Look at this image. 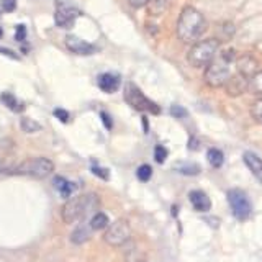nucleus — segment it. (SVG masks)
Here are the masks:
<instances>
[{
	"label": "nucleus",
	"instance_id": "1",
	"mask_svg": "<svg viewBox=\"0 0 262 262\" xmlns=\"http://www.w3.org/2000/svg\"><path fill=\"white\" fill-rule=\"evenodd\" d=\"M207 30V20L195 7H185L177 20V36L184 43H196Z\"/></svg>",
	"mask_w": 262,
	"mask_h": 262
},
{
	"label": "nucleus",
	"instance_id": "2",
	"mask_svg": "<svg viewBox=\"0 0 262 262\" xmlns=\"http://www.w3.org/2000/svg\"><path fill=\"white\" fill-rule=\"evenodd\" d=\"M98 207V199L95 193H85L69 199L62 207V220L66 223H76V221L85 218Z\"/></svg>",
	"mask_w": 262,
	"mask_h": 262
},
{
	"label": "nucleus",
	"instance_id": "3",
	"mask_svg": "<svg viewBox=\"0 0 262 262\" xmlns=\"http://www.w3.org/2000/svg\"><path fill=\"white\" fill-rule=\"evenodd\" d=\"M220 51V41L216 38H208L195 43L190 51L187 54V61L190 62L193 68H205L210 66Z\"/></svg>",
	"mask_w": 262,
	"mask_h": 262
},
{
	"label": "nucleus",
	"instance_id": "4",
	"mask_svg": "<svg viewBox=\"0 0 262 262\" xmlns=\"http://www.w3.org/2000/svg\"><path fill=\"white\" fill-rule=\"evenodd\" d=\"M54 170L53 161L46 158H30L20 164L12 167L10 174L15 176H27V177H35V179H45L51 176Z\"/></svg>",
	"mask_w": 262,
	"mask_h": 262
},
{
	"label": "nucleus",
	"instance_id": "5",
	"mask_svg": "<svg viewBox=\"0 0 262 262\" xmlns=\"http://www.w3.org/2000/svg\"><path fill=\"white\" fill-rule=\"evenodd\" d=\"M205 82L210 87H223L226 85V82L231 77V62L226 61L223 56L220 54V57L213 61L210 66H207L205 69Z\"/></svg>",
	"mask_w": 262,
	"mask_h": 262
},
{
	"label": "nucleus",
	"instance_id": "6",
	"mask_svg": "<svg viewBox=\"0 0 262 262\" xmlns=\"http://www.w3.org/2000/svg\"><path fill=\"white\" fill-rule=\"evenodd\" d=\"M125 100L138 112H149V113H154V115L161 113L159 106L156 105L152 100H149V98H147L135 84H128L125 87Z\"/></svg>",
	"mask_w": 262,
	"mask_h": 262
},
{
	"label": "nucleus",
	"instance_id": "7",
	"mask_svg": "<svg viewBox=\"0 0 262 262\" xmlns=\"http://www.w3.org/2000/svg\"><path fill=\"white\" fill-rule=\"evenodd\" d=\"M228 203H229V207H231L233 215L237 220L244 221L251 216L252 207H251L249 196L243 190H239V188H231V190L228 192Z\"/></svg>",
	"mask_w": 262,
	"mask_h": 262
},
{
	"label": "nucleus",
	"instance_id": "8",
	"mask_svg": "<svg viewBox=\"0 0 262 262\" xmlns=\"http://www.w3.org/2000/svg\"><path fill=\"white\" fill-rule=\"evenodd\" d=\"M79 16L80 10L77 7H74L69 0H56L54 21L59 28H72Z\"/></svg>",
	"mask_w": 262,
	"mask_h": 262
},
{
	"label": "nucleus",
	"instance_id": "9",
	"mask_svg": "<svg viewBox=\"0 0 262 262\" xmlns=\"http://www.w3.org/2000/svg\"><path fill=\"white\" fill-rule=\"evenodd\" d=\"M131 237V228L125 220H117L113 225L106 228L103 234V239L110 246H123L129 241Z\"/></svg>",
	"mask_w": 262,
	"mask_h": 262
},
{
	"label": "nucleus",
	"instance_id": "10",
	"mask_svg": "<svg viewBox=\"0 0 262 262\" xmlns=\"http://www.w3.org/2000/svg\"><path fill=\"white\" fill-rule=\"evenodd\" d=\"M66 48L69 49L71 53L74 54H80V56H89V54H94L97 53V46L87 43V41L80 39L77 36H66Z\"/></svg>",
	"mask_w": 262,
	"mask_h": 262
},
{
	"label": "nucleus",
	"instance_id": "11",
	"mask_svg": "<svg viewBox=\"0 0 262 262\" xmlns=\"http://www.w3.org/2000/svg\"><path fill=\"white\" fill-rule=\"evenodd\" d=\"M248 85H249V79L243 76V74L237 72L236 76H231L229 80L226 82V92L228 95L231 97H237V95H243L246 90H248Z\"/></svg>",
	"mask_w": 262,
	"mask_h": 262
},
{
	"label": "nucleus",
	"instance_id": "12",
	"mask_svg": "<svg viewBox=\"0 0 262 262\" xmlns=\"http://www.w3.org/2000/svg\"><path fill=\"white\" fill-rule=\"evenodd\" d=\"M97 84L100 87V90H103L105 94H113L117 92L120 84H121V79L118 74H112V72H105L100 74L97 79Z\"/></svg>",
	"mask_w": 262,
	"mask_h": 262
},
{
	"label": "nucleus",
	"instance_id": "13",
	"mask_svg": "<svg viewBox=\"0 0 262 262\" xmlns=\"http://www.w3.org/2000/svg\"><path fill=\"white\" fill-rule=\"evenodd\" d=\"M188 200H190V203L193 205V208L196 211H208L211 208L210 196L202 190H192L188 193Z\"/></svg>",
	"mask_w": 262,
	"mask_h": 262
},
{
	"label": "nucleus",
	"instance_id": "14",
	"mask_svg": "<svg viewBox=\"0 0 262 262\" xmlns=\"http://www.w3.org/2000/svg\"><path fill=\"white\" fill-rule=\"evenodd\" d=\"M236 64H237V72L243 74V76H246L248 79L257 72V61L249 54L239 57V59L236 61Z\"/></svg>",
	"mask_w": 262,
	"mask_h": 262
},
{
	"label": "nucleus",
	"instance_id": "15",
	"mask_svg": "<svg viewBox=\"0 0 262 262\" xmlns=\"http://www.w3.org/2000/svg\"><path fill=\"white\" fill-rule=\"evenodd\" d=\"M243 159H244V164L248 166V169L252 172V174L256 176L259 180H262V159L259 158V156L248 151V152H244Z\"/></svg>",
	"mask_w": 262,
	"mask_h": 262
},
{
	"label": "nucleus",
	"instance_id": "16",
	"mask_svg": "<svg viewBox=\"0 0 262 262\" xmlns=\"http://www.w3.org/2000/svg\"><path fill=\"white\" fill-rule=\"evenodd\" d=\"M92 226H90V223L89 225H79L76 229L72 231V234H71V241L74 243V244H82V243H85V241H89L90 239V236H92Z\"/></svg>",
	"mask_w": 262,
	"mask_h": 262
},
{
	"label": "nucleus",
	"instance_id": "17",
	"mask_svg": "<svg viewBox=\"0 0 262 262\" xmlns=\"http://www.w3.org/2000/svg\"><path fill=\"white\" fill-rule=\"evenodd\" d=\"M89 223H90V226H92L94 231H97V229H106V228H108L110 226V220H108V216L105 215V213L98 211L92 218H90Z\"/></svg>",
	"mask_w": 262,
	"mask_h": 262
},
{
	"label": "nucleus",
	"instance_id": "18",
	"mask_svg": "<svg viewBox=\"0 0 262 262\" xmlns=\"http://www.w3.org/2000/svg\"><path fill=\"white\" fill-rule=\"evenodd\" d=\"M172 0H149V13L154 16H161L162 13H166Z\"/></svg>",
	"mask_w": 262,
	"mask_h": 262
},
{
	"label": "nucleus",
	"instance_id": "19",
	"mask_svg": "<svg viewBox=\"0 0 262 262\" xmlns=\"http://www.w3.org/2000/svg\"><path fill=\"white\" fill-rule=\"evenodd\" d=\"M54 187L57 188V190H59V193L64 196H71V193L74 192V184H71L69 180H66L64 177H54Z\"/></svg>",
	"mask_w": 262,
	"mask_h": 262
},
{
	"label": "nucleus",
	"instance_id": "20",
	"mask_svg": "<svg viewBox=\"0 0 262 262\" xmlns=\"http://www.w3.org/2000/svg\"><path fill=\"white\" fill-rule=\"evenodd\" d=\"M248 90L254 95H260L262 97V71H257L254 76L249 77Z\"/></svg>",
	"mask_w": 262,
	"mask_h": 262
},
{
	"label": "nucleus",
	"instance_id": "21",
	"mask_svg": "<svg viewBox=\"0 0 262 262\" xmlns=\"http://www.w3.org/2000/svg\"><path fill=\"white\" fill-rule=\"evenodd\" d=\"M207 159L213 167H221L225 162V154L220 149H216V147H210L207 152Z\"/></svg>",
	"mask_w": 262,
	"mask_h": 262
},
{
	"label": "nucleus",
	"instance_id": "22",
	"mask_svg": "<svg viewBox=\"0 0 262 262\" xmlns=\"http://www.w3.org/2000/svg\"><path fill=\"white\" fill-rule=\"evenodd\" d=\"M0 98H2V102H4L10 110H13V112H21V110H23V103H21L15 95L5 92V94H2V97H0Z\"/></svg>",
	"mask_w": 262,
	"mask_h": 262
},
{
	"label": "nucleus",
	"instance_id": "23",
	"mask_svg": "<svg viewBox=\"0 0 262 262\" xmlns=\"http://www.w3.org/2000/svg\"><path fill=\"white\" fill-rule=\"evenodd\" d=\"M20 126L21 129L25 131V133H36V131L41 129V125L38 121L31 120V118H21L20 120Z\"/></svg>",
	"mask_w": 262,
	"mask_h": 262
},
{
	"label": "nucleus",
	"instance_id": "24",
	"mask_svg": "<svg viewBox=\"0 0 262 262\" xmlns=\"http://www.w3.org/2000/svg\"><path fill=\"white\" fill-rule=\"evenodd\" d=\"M136 176H138L139 180H141V182H147V180H149L151 176H152L151 166H147V164H143V166H139V169L136 170Z\"/></svg>",
	"mask_w": 262,
	"mask_h": 262
},
{
	"label": "nucleus",
	"instance_id": "25",
	"mask_svg": "<svg viewBox=\"0 0 262 262\" xmlns=\"http://www.w3.org/2000/svg\"><path fill=\"white\" fill-rule=\"evenodd\" d=\"M177 169L187 176H196L200 172V167L196 166V164H182V166H179Z\"/></svg>",
	"mask_w": 262,
	"mask_h": 262
},
{
	"label": "nucleus",
	"instance_id": "26",
	"mask_svg": "<svg viewBox=\"0 0 262 262\" xmlns=\"http://www.w3.org/2000/svg\"><path fill=\"white\" fill-rule=\"evenodd\" d=\"M251 115H252L254 120L262 121V97L259 98V100H256V102L252 103V106H251Z\"/></svg>",
	"mask_w": 262,
	"mask_h": 262
},
{
	"label": "nucleus",
	"instance_id": "27",
	"mask_svg": "<svg viewBox=\"0 0 262 262\" xmlns=\"http://www.w3.org/2000/svg\"><path fill=\"white\" fill-rule=\"evenodd\" d=\"M154 158H156V161H158L159 164H162L164 161L167 159V149L164 146L158 144V146H156V149H154Z\"/></svg>",
	"mask_w": 262,
	"mask_h": 262
},
{
	"label": "nucleus",
	"instance_id": "28",
	"mask_svg": "<svg viewBox=\"0 0 262 262\" xmlns=\"http://www.w3.org/2000/svg\"><path fill=\"white\" fill-rule=\"evenodd\" d=\"M170 113H172V117H176V118H185L187 117V110L180 105H172Z\"/></svg>",
	"mask_w": 262,
	"mask_h": 262
},
{
	"label": "nucleus",
	"instance_id": "29",
	"mask_svg": "<svg viewBox=\"0 0 262 262\" xmlns=\"http://www.w3.org/2000/svg\"><path fill=\"white\" fill-rule=\"evenodd\" d=\"M54 117L59 120V121H62V123H68L69 121V113L66 112V110H62V108H56L54 110Z\"/></svg>",
	"mask_w": 262,
	"mask_h": 262
},
{
	"label": "nucleus",
	"instance_id": "30",
	"mask_svg": "<svg viewBox=\"0 0 262 262\" xmlns=\"http://www.w3.org/2000/svg\"><path fill=\"white\" fill-rule=\"evenodd\" d=\"M92 172L95 176H98V177H102L103 180H108V177H110V172L106 170V169H102V167H97V166H92Z\"/></svg>",
	"mask_w": 262,
	"mask_h": 262
},
{
	"label": "nucleus",
	"instance_id": "31",
	"mask_svg": "<svg viewBox=\"0 0 262 262\" xmlns=\"http://www.w3.org/2000/svg\"><path fill=\"white\" fill-rule=\"evenodd\" d=\"M15 38L18 39V41H23L25 38H27V27H25V25H18V27H16Z\"/></svg>",
	"mask_w": 262,
	"mask_h": 262
},
{
	"label": "nucleus",
	"instance_id": "32",
	"mask_svg": "<svg viewBox=\"0 0 262 262\" xmlns=\"http://www.w3.org/2000/svg\"><path fill=\"white\" fill-rule=\"evenodd\" d=\"M10 170H12V167L4 161V158H2V149H0V174H10Z\"/></svg>",
	"mask_w": 262,
	"mask_h": 262
},
{
	"label": "nucleus",
	"instance_id": "33",
	"mask_svg": "<svg viewBox=\"0 0 262 262\" xmlns=\"http://www.w3.org/2000/svg\"><path fill=\"white\" fill-rule=\"evenodd\" d=\"M2 7L5 12H13L16 8V0H2Z\"/></svg>",
	"mask_w": 262,
	"mask_h": 262
},
{
	"label": "nucleus",
	"instance_id": "34",
	"mask_svg": "<svg viewBox=\"0 0 262 262\" xmlns=\"http://www.w3.org/2000/svg\"><path fill=\"white\" fill-rule=\"evenodd\" d=\"M128 4L133 8H141V7H146L147 4H149V0H128Z\"/></svg>",
	"mask_w": 262,
	"mask_h": 262
},
{
	"label": "nucleus",
	"instance_id": "35",
	"mask_svg": "<svg viewBox=\"0 0 262 262\" xmlns=\"http://www.w3.org/2000/svg\"><path fill=\"white\" fill-rule=\"evenodd\" d=\"M0 54H5L8 57H13V59H18V56H16L13 51H10V49H5V48H0Z\"/></svg>",
	"mask_w": 262,
	"mask_h": 262
},
{
	"label": "nucleus",
	"instance_id": "36",
	"mask_svg": "<svg viewBox=\"0 0 262 262\" xmlns=\"http://www.w3.org/2000/svg\"><path fill=\"white\" fill-rule=\"evenodd\" d=\"M100 117H102V120H103V123H105V126L110 129V128H112V121H110V117H108V115H106L105 112H102V113H100Z\"/></svg>",
	"mask_w": 262,
	"mask_h": 262
},
{
	"label": "nucleus",
	"instance_id": "37",
	"mask_svg": "<svg viewBox=\"0 0 262 262\" xmlns=\"http://www.w3.org/2000/svg\"><path fill=\"white\" fill-rule=\"evenodd\" d=\"M199 146L195 141V138H190V143H188V149H195V147Z\"/></svg>",
	"mask_w": 262,
	"mask_h": 262
},
{
	"label": "nucleus",
	"instance_id": "38",
	"mask_svg": "<svg viewBox=\"0 0 262 262\" xmlns=\"http://www.w3.org/2000/svg\"><path fill=\"white\" fill-rule=\"evenodd\" d=\"M2 35H4V30H2V28H0V38H2Z\"/></svg>",
	"mask_w": 262,
	"mask_h": 262
}]
</instances>
